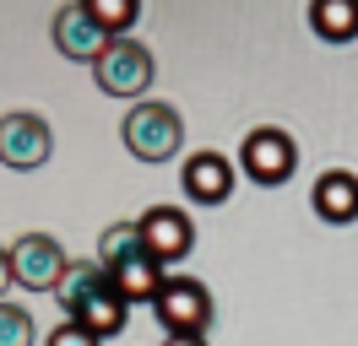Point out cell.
Instances as JSON below:
<instances>
[{"mask_svg":"<svg viewBox=\"0 0 358 346\" xmlns=\"http://www.w3.org/2000/svg\"><path fill=\"white\" fill-rule=\"evenodd\" d=\"M17 281V271H11V249H0V303H6V287Z\"/></svg>","mask_w":358,"mask_h":346,"instance_id":"19","label":"cell"},{"mask_svg":"<svg viewBox=\"0 0 358 346\" xmlns=\"http://www.w3.org/2000/svg\"><path fill=\"white\" fill-rule=\"evenodd\" d=\"M310 206L320 222H331V227H348V222H358V173L348 168H331L315 179L310 190Z\"/></svg>","mask_w":358,"mask_h":346,"instance_id":"10","label":"cell"},{"mask_svg":"<svg viewBox=\"0 0 358 346\" xmlns=\"http://www.w3.org/2000/svg\"><path fill=\"white\" fill-rule=\"evenodd\" d=\"M98 292H109V265H103V260H71L66 276H60V287H55V298H60V308H66V319H76Z\"/></svg>","mask_w":358,"mask_h":346,"instance_id":"11","label":"cell"},{"mask_svg":"<svg viewBox=\"0 0 358 346\" xmlns=\"http://www.w3.org/2000/svg\"><path fill=\"white\" fill-rule=\"evenodd\" d=\"M0 346H33V314L17 303H0Z\"/></svg>","mask_w":358,"mask_h":346,"instance_id":"17","label":"cell"},{"mask_svg":"<svg viewBox=\"0 0 358 346\" xmlns=\"http://www.w3.org/2000/svg\"><path fill=\"white\" fill-rule=\"evenodd\" d=\"M136 227H141V243H147V255L157 265H179L190 255V243H196V222L179 206H152V211L136 216Z\"/></svg>","mask_w":358,"mask_h":346,"instance_id":"7","label":"cell"},{"mask_svg":"<svg viewBox=\"0 0 358 346\" xmlns=\"http://www.w3.org/2000/svg\"><path fill=\"white\" fill-rule=\"evenodd\" d=\"M66 265H71L66 249L49 233H22L11 243V271H17V281H22L27 292H55L60 276H66Z\"/></svg>","mask_w":358,"mask_h":346,"instance_id":"6","label":"cell"},{"mask_svg":"<svg viewBox=\"0 0 358 346\" xmlns=\"http://www.w3.org/2000/svg\"><path fill=\"white\" fill-rule=\"evenodd\" d=\"M55 49L66 54V60H98L103 49H109V38H103V27L92 22L87 6H66V11H55Z\"/></svg>","mask_w":358,"mask_h":346,"instance_id":"9","label":"cell"},{"mask_svg":"<svg viewBox=\"0 0 358 346\" xmlns=\"http://www.w3.org/2000/svg\"><path fill=\"white\" fill-rule=\"evenodd\" d=\"M179 184H185V195L196 206H223L228 195H234V163H228L223 151H196V157H185Z\"/></svg>","mask_w":358,"mask_h":346,"instance_id":"8","label":"cell"},{"mask_svg":"<svg viewBox=\"0 0 358 346\" xmlns=\"http://www.w3.org/2000/svg\"><path fill=\"white\" fill-rule=\"evenodd\" d=\"M49 151H55V135H49V125L38 119V114L17 108V114H6V119H0V163H6L11 173L44 168Z\"/></svg>","mask_w":358,"mask_h":346,"instance_id":"5","label":"cell"},{"mask_svg":"<svg viewBox=\"0 0 358 346\" xmlns=\"http://www.w3.org/2000/svg\"><path fill=\"white\" fill-rule=\"evenodd\" d=\"M87 11H92V22L103 27V38H131V27H136V17H141V6L136 0H87Z\"/></svg>","mask_w":358,"mask_h":346,"instance_id":"15","label":"cell"},{"mask_svg":"<svg viewBox=\"0 0 358 346\" xmlns=\"http://www.w3.org/2000/svg\"><path fill=\"white\" fill-rule=\"evenodd\" d=\"M44 346H103L98 341V336H92L87 324H76V319H66V324H55V330H49V341Z\"/></svg>","mask_w":358,"mask_h":346,"instance_id":"18","label":"cell"},{"mask_svg":"<svg viewBox=\"0 0 358 346\" xmlns=\"http://www.w3.org/2000/svg\"><path fill=\"white\" fill-rule=\"evenodd\" d=\"M163 281H169V271H163L152 255H136V260H120V265H109V287H114L125 303H157Z\"/></svg>","mask_w":358,"mask_h":346,"instance_id":"12","label":"cell"},{"mask_svg":"<svg viewBox=\"0 0 358 346\" xmlns=\"http://www.w3.org/2000/svg\"><path fill=\"white\" fill-rule=\"evenodd\" d=\"M125 319H131V303L120 298V292H98V298L87 303V308H82V314H76V324H87L92 336H98V341H109V336H120V330H125Z\"/></svg>","mask_w":358,"mask_h":346,"instance_id":"14","label":"cell"},{"mask_svg":"<svg viewBox=\"0 0 358 346\" xmlns=\"http://www.w3.org/2000/svg\"><path fill=\"white\" fill-rule=\"evenodd\" d=\"M310 27H315V38H326V43L358 38V0H315Z\"/></svg>","mask_w":358,"mask_h":346,"instance_id":"13","label":"cell"},{"mask_svg":"<svg viewBox=\"0 0 358 346\" xmlns=\"http://www.w3.org/2000/svg\"><path fill=\"white\" fill-rule=\"evenodd\" d=\"M239 168L255 179V184H288L293 168H299V146H293V135L288 130H277V125H261V130H250L245 135V146H239Z\"/></svg>","mask_w":358,"mask_h":346,"instance_id":"4","label":"cell"},{"mask_svg":"<svg viewBox=\"0 0 358 346\" xmlns=\"http://www.w3.org/2000/svg\"><path fill=\"white\" fill-rule=\"evenodd\" d=\"M136 255H147L136 222H114V227H103V238H98V260H103V265H120V260H136Z\"/></svg>","mask_w":358,"mask_h":346,"instance_id":"16","label":"cell"},{"mask_svg":"<svg viewBox=\"0 0 358 346\" xmlns=\"http://www.w3.org/2000/svg\"><path fill=\"white\" fill-rule=\"evenodd\" d=\"M152 314L169 336H206V324H212V292L196 276H169L157 303H152Z\"/></svg>","mask_w":358,"mask_h":346,"instance_id":"3","label":"cell"},{"mask_svg":"<svg viewBox=\"0 0 358 346\" xmlns=\"http://www.w3.org/2000/svg\"><path fill=\"white\" fill-rule=\"evenodd\" d=\"M120 135H125L131 157H141V163H169V157L185 146V119H179L169 103L141 98V103H131V114H125Z\"/></svg>","mask_w":358,"mask_h":346,"instance_id":"1","label":"cell"},{"mask_svg":"<svg viewBox=\"0 0 358 346\" xmlns=\"http://www.w3.org/2000/svg\"><path fill=\"white\" fill-rule=\"evenodd\" d=\"M163 346H206V336H163Z\"/></svg>","mask_w":358,"mask_h":346,"instance_id":"20","label":"cell"},{"mask_svg":"<svg viewBox=\"0 0 358 346\" xmlns=\"http://www.w3.org/2000/svg\"><path fill=\"white\" fill-rule=\"evenodd\" d=\"M152 49L136 38H114L98 60H92V82H98V92H109V98H131V103H141V92H152Z\"/></svg>","mask_w":358,"mask_h":346,"instance_id":"2","label":"cell"}]
</instances>
